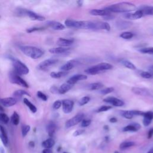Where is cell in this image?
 Listing matches in <instances>:
<instances>
[{
  "mask_svg": "<svg viewBox=\"0 0 153 153\" xmlns=\"http://www.w3.org/2000/svg\"><path fill=\"white\" fill-rule=\"evenodd\" d=\"M72 87V85H70V84H68L67 82L62 84L59 87V94H63L66 93V92H68V91H69L71 89Z\"/></svg>",
  "mask_w": 153,
  "mask_h": 153,
  "instance_id": "cell-26",
  "label": "cell"
},
{
  "mask_svg": "<svg viewBox=\"0 0 153 153\" xmlns=\"http://www.w3.org/2000/svg\"><path fill=\"white\" fill-rule=\"evenodd\" d=\"M110 13H129L136 9L134 4L128 2H121L112 4L106 7L105 8Z\"/></svg>",
  "mask_w": 153,
  "mask_h": 153,
  "instance_id": "cell-1",
  "label": "cell"
},
{
  "mask_svg": "<svg viewBox=\"0 0 153 153\" xmlns=\"http://www.w3.org/2000/svg\"><path fill=\"white\" fill-rule=\"evenodd\" d=\"M90 100V97L89 96H84L81 98L78 102V104L79 106H84L87 104Z\"/></svg>",
  "mask_w": 153,
  "mask_h": 153,
  "instance_id": "cell-41",
  "label": "cell"
},
{
  "mask_svg": "<svg viewBox=\"0 0 153 153\" xmlns=\"http://www.w3.org/2000/svg\"><path fill=\"white\" fill-rule=\"evenodd\" d=\"M120 36L124 39H128L133 38V33L130 32H124L120 35Z\"/></svg>",
  "mask_w": 153,
  "mask_h": 153,
  "instance_id": "cell-40",
  "label": "cell"
},
{
  "mask_svg": "<svg viewBox=\"0 0 153 153\" xmlns=\"http://www.w3.org/2000/svg\"><path fill=\"white\" fill-rule=\"evenodd\" d=\"M140 127L141 126L139 123H134L125 126L123 128V131H137L140 128Z\"/></svg>",
  "mask_w": 153,
  "mask_h": 153,
  "instance_id": "cell-23",
  "label": "cell"
},
{
  "mask_svg": "<svg viewBox=\"0 0 153 153\" xmlns=\"http://www.w3.org/2000/svg\"><path fill=\"white\" fill-rule=\"evenodd\" d=\"M134 145H135V143L133 141H124L120 143V149L121 150H124L128 148L133 146Z\"/></svg>",
  "mask_w": 153,
  "mask_h": 153,
  "instance_id": "cell-35",
  "label": "cell"
},
{
  "mask_svg": "<svg viewBox=\"0 0 153 153\" xmlns=\"http://www.w3.org/2000/svg\"><path fill=\"white\" fill-rule=\"evenodd\" d=\"M132 112H133V114L134 115H134L143 116L145 112L140 111H139V110H132Z\"/></svg>",
  "mask_w": 153,
  "mask_h": 153,
  "instance_id": "cell-51",
  "label": "cell"
},
{
  "mask_svg": "<svg viewBox=\"0 0 153 153\" xmlns=\"http://www.w3.org/2000/svg\"><path fill=\"white\" fill-rule=\"evenodd\" d=\"M143 16H153V6H144L140 8Z\"/></svg>",
  "mask_w": 153,
  "mask_h": 153,
  "instance_id": "cell-25",
  "label": "cell"
},
{
  "mask_svg": "<svg viewBox=\"0 0 153 153\" xmlns=\"http://www.w3.org/2000/svg\"><path fill=\"white\" fill-rule=\"evenodd\" d=\"M150 69L153 71V65H151V66H150Z\"/></svg>",
  "mask_w": 153,
  "mask_h": 153,
  "instance_id": "cell-62",
  "label": "cell"
},
{
  "mask_svg": "<svg viewBox=\"0 0 153 153\" xmlns=\"http://www.w3.org/2000/svg\"><path fill=\"white\" fill-rule=\"evenodd\" d=\"M87 79V75H82V74H76L75 75L72 76L67 80V83L70 85H74V84L76 83L79 81L81 80H85Z\"/></svg>",
  "mask_w": 153,
  "mask_h": 153,
  "instance_id": "cell-13",
  "label": "cell"
},
{
  "mask_svg": "<svg viewBox=\"0 0 153 153\" xmlns=\"http://www.w3.org/2000/svg\"><path fill=\"white\" fill-rule=\"evenodd\" d=\"M11 121L14 126H17L19 124L20 122V117L18 113L16 111H14L11 117Z\"/></svg>",
  "mask_w": 153,
  "mask_h": 153,
  "instance_id": "cell-34",
  "label": "cell"
},
{
  "mask_svg": "<svg viewBox=\"0 0 153 153\" xmlns=\"http://www.w3.org/2000/svg\"><path fill=\"white\" fill-rule=\"evenodd\" d=\"M103 128L105 130H109V127L108 126H105L103 127Z\"/></svg>",
  "mask_w": 153,
  "mask_h": 153,
  "instance_id": "cell-59",
  "label": "cell"
},
{
  "mask_svg": "<svg viewBox=\"0 0 153 153\" xmlns=\"http://www.w3.org/2000/svg\"><path fill=\"white\" fill-rule=\"evenodd\" d=\"M117 27L119 29H126L132 25V23L127 21H118L116 23Z\"/></svg>",
  "mask_w": 153,
  "mask_h": 153,
  "instance_id": "cell-27",
  "label": "cell"
},
{
  "mask_svg": "<svg viewBox=\"0 0 153 153\" xmlns=\"http://www.w3.org/2000/svg\"><path fill=\"white\" fill-rule=\"evenodd\" d=\"M143 124L145 126H148L152 119H153V112L152 111H147L144 112L143 115Z\"/></svg>",
  "mask_w": 153,
  "mask_h": 153,
  "instance_id": "cell-20",
  "label": "cell"
},
{
  "mask_svg": "<svg viewBox=\"0 0 153 153\" xmlns=\"http://www.w3.org/2000/svg\"><path fill=\"white\" fill-rule=\"evenodd\" d=\"M146 153H153V146L151 148H150Z\"/></svg>",
  "mask_w": 153,
  "mask_h": 153,
  "instance_id": "cell-57",
  "label": "cell"
},
{
  "mask_svg": "<svg viewBox=\"0 0 153 153\" xmlns=\"http://www.w3.org/2000/svg\"><path fill=\"white\" fill-rule=\"evenodd\" d=\"M113 66L108 63H100L96 65L86 69L84 72L88 75H96L102 71L112 69Z\"/></svg>",
  "mask_w": 153,
  "mask_h": 153,
  "instance_id": "cell-4",
  "label": "cell"
},
{
  "mask_svg": "<svg viewBox=\"0 0 153 153\" xmlns=\"http://www.w3.org/2000/svg\"><path fill=\"white\" fill-rule=\"evenodd\" d=\"M61 106H62V101H60L59 100H57L53 103V108L54 110H57V109H59Z\"/></svg>",
  "mask_w": 153,
  "mask_h": 153,
  "instance_id": "cell-48",
  "label": "cell"
},
{
  "mask_svg": "<svg viewBox=\"0 0 153 153\" xmlns=\"http://www.w3.org/2000/svg\"><path fill=\"white\" fill-rule=\"evenodd\" d=\"M117 121V119L115 117H112L109 119V122L112 123H115Z\"/></svg>",
  "mask_w": 153,
  "mask_h": 153,
  "instance_id": "cell-55",
  "label": "cell"
},
{
  "mask_svg": "<svg viewBox=\"0 0 153 153\" xmlns=\"http://www.w3.org/2000/svg\"><path fill=\"white\" fill-rule=\"evenodd\" d=\"M0 139L4 146H7L8 144V139L7 134L4 127L0 124Z\"/></svg>",
  "mask_w": 153,
  "mask_h": 153,
  "instance_id": "cell-22",
  "label": "cell"
},
{
  "mask_svg": "<svg viewBox=\"0 0 153 153\" xmlns=\"http://www.w3.org/2000/svg\"><path fill=\"white\" fill-rule=\"evenodd\" d=\"M17 103V99L14 97H8L0 99V103L5 107H11Z\"/></svg>",
  "mask_w": 153,
  "mask_h": 153,
  "instance_id": "cell-10",
  "label": "cell"
},
{
  "mask_svg": "<svg viewBox=\"0 0 153 153\" xmlns=\"http://www.w3.org/2000/svg\"><path fill=\"white\" fill-rule=\"evenodd\" d=\"M0 152H1V153H4V149H3V148H0Z\"/></svg>",
  "mask_w": 153,
  "mask_h": 153,
  "instance_id": "cell-61",
  "label": "cell"
},
{
  "mask_svg": "<svg viewBox=\"0 0 153 153\" xmlns=\"http://www.w3.org/2000/svg\"><path fill=\"white\" fill-rule=\"evenodd\" d=\"M131 91L137 95L139 96H151V93L149 91L145 88H140V87H134L131 88Z\"/></svg>",
  "mask_w": 153,
  "mask_h": 153,
  "instance_id": "cell-15",
  "label": "cell"
},
{
  "mask_svg": "<svg viewBox=\"0 0 153 153\" xmlns=\"http://www.w3.org/2000/svg\"><path fill=\"white\" fill-rule=\"evenodd\" d=\"M103 102L118 107L123 106L124 105V102L122 100L115 97H107L103 99Z\"/></svg>",
  "mask_w": 153,
  "mask_h": 153,
  "instance_id": "cell-11",
  "label": "cell"
},
{
  "mask_svg": "<svg viewBox=\"0 0 153 153\" xmlns=\"http://www.w3.org/2000/svg\"><path fill=\"white\" fill-rule=\"evenodd\" d=\"M63 153H68V152H64Z\"/></svg>",
  "mask_w": 153,
  "mask_h": 153,
  "instance_id": "cell-64",
  "label": "cell"
},
{
  "mask_svg": "<svg viewBox=\"0 0 153 153\" xmlns=\"http://www.w3.org/2000/svg\"><path fill=\"white\" fill-rule=\"evenodd\" d=\"M0 111H1V112L4 111V108L1 105H0Z\"/></svg>",
  "mask_w": 153,
  "mask_h": 153,
  "instance_id": "cell-60",
  "label": "cell"
},
{
  "mask_svg": "<svg viewBox=\"0 0 153 153\" xmlns=\"http://www.w3.org/2000/svg\"><path fill=\"white\" fill-rule=\"evenodd\" d=\"M65 25L68 27L85 29L86 21H76L71 19H66L65 22Z\"/></svg>",
  "mask_w": 153,
  "mask_h": 153,
  "instance_id": "cell-8",
  "label": "cell"
},
{
  "mask_svg": "<svg viewBox=\"0 0 153 153\" xmlns=\"http://www.w3.org/2000/svg\"><path fill=\"white\" fill-rule=\"evenodd\" d=\"M114 90V88L113 87H108L106 88H104L103 90H101L100 91V93L102 94H108L109 93H111L112 92H113Z\"/></svg>",
  "mask_w": 153,
  "mask_h": 153,
  "instance_id": "cell-45",
  "label": "cell"
},
{
  "mask_svg": "<svg viewBox=\"0 0 153 153\" xmlns=\"http://www.w3.org/2000/svg\"><path fill=\"white\" fill-rule=\"evenodd\" d=\"M124 16L125 18H127L128 19H131V20H136L143 17V14L140 9L134 11L133 13H126L124 15Z\"/></svg>",
  "mask_w": 153,
  "mask_h": 153,
  "instance_id": "cell-14",
  "label": "cell"
},
{
  "mask_svg": "<svg viewBox=\"0 0 153 153\" xmlns=\"http://www.w3.org/2000/svg\"><path fill=\"white\" fill-rule=\"evenodd\" d=\"M47 25L56 30H62L65 29V26L64 25L56 21H48Z\"/></svg>",
  "mask_w": 153,
  "mask_h": 153,
  "instance_id": "cell-17",
  "label": "cell"
},
{
  "mask_svg": "<svg viewBox=\"0 0 153 153\" xmlns=\"http://www.w3.org/2000/svg\"><path fill=\"white\" fill-rule=\"evenodd\" d=\"M68 74V72L65 71H59V72H52L50 73V76L53 78L58 79Z\"/></svg>",
  "mask_w": 153,
  "mask_h": 153,
  "instance_id": "cell-32",
  "label": "cell"
},
{
  "mask_svg": "<svg viewBox=\"0 0 153 153\" xmlns=\"http://www.w3.org/2000/svg\"><path fill=\"white\" fill-rule=\"evenodd\" d=\"M120 114L121 116H123V117L127 119H131L134 117V115L133 114V112H132V110L121 111H120Z\"/></svg>",
  "mask_w": 153,
  "mask_h": 153,
  "instance_id": "cell-36",
  "label": "cell"
},
{
  "mask_svg": "<svg viewBox=\"0 0 153 153\" xmlns=\"http://www.w3.org/2000/svg\"><path fill=\"white\" fill-rule=\"evenodd\" d=\"M9 79H10V81L13 84H14L25 88H29V85L26 82V81L24 79H23L20 76V75L17 74L14 71H11L10 73Z\"/></svg>",
  "mask_w": 153,
  "mask_h": 153,
  "instance_id": "cell-6",
  "label": "cell"
},
{
  "mask_svg": "<svg viewBox=\"0 0 153 153\" xmlns=\"http://www.w3.org/2000/svg\"><path fill=\"white\" fill-rule=\"evenodd\" d=\"M121 64H122L124 66H125L126 68H128V69H131V70H135V69H136L135 65H134L133 63H132L131 62H130L129 60H125V59L122 60L121 61Z\"/></svg>",
  "mask_w": 153,
  "mask_h": 153,
  "instance_id": "cell-33",
  "label": "cell"
},
{
  "mask_svg": "<svg viewBox=\"0 0 153 153\" xmlns=\"http://www.w3.org/2000/svg\"><path fill=\"white\" fill-rule=\"evenodd\" d=\"M30 130V126L29 125H24L22 127V134L23 137L26 136Z\"/></svg>",
  "mask_w": 153,
  "mask_h": 153,
  "instance_id": "cell-42",
  "label": "cell"
},
{
  "mask_svg": "<svg viewBox=\"0 0 153 153\" xmlns=\"http://www.w3.org/2000/svg\"><path fill=\"white\" fill-rule=\"evenodd\" d=\"M19 49L24 54L33 59H39L44 54L42 49L35 46L20 45L19 46Z\"/></svg>",
  "mask_w": 153,
  "mask_h": 153,
  "instance_id": "cell-2",
  "label": "cell"
},
{
  "mask_svg": "<svg viewBox=\"0 0 153 153\" xmlns=\"http://www.w3.org/2000/svg\"><path fill=\"white\" fill-rule=\"evenodd\" d=\"M54 144H55L54 140L53 138L50 137L42 142V146L46 149H50L54 145Z\"/></svg>",
  "mask_w": 153,
  "mask_h": 153,
  "instance_id": "cell-29",
  "label": "cell"
},
{
  "mask_svg": "<svg viewBox=\"0 0 153 153\" xmlns=\"http://www.w3.org/2000/svg\"><path fill=\"white\" fill-rule=\"evenodd\" d=\"M104 86V85L100 82H93V83H90L89 84L87 88V89L90 90H100L102 88H103Z\"/></svg>",
  "mask_w": 153,
  "mask_h": 153,
  "instance_id": "cell-28",
  "label": "cell"
},
{
  "mask_svg": "<svg viewBox=\"0 0 153 153\" xmlns=\"http://www.w3.org/2000/svg\"><path fill=\"white\" fill-rule=\"evenodd\" d=\"M62 110L64 113L69 114L72 112L74 107V102L71 100L65 99L62 101Z\"/></svg>",
  "mask_w": 153,
  "mask_h": 153,
  "instance_id": "cell-12",
  "label": "cell"
},
{
  "mask_svg": "<svg viewBox=\"0 0 153 153\" xmlns=\"http://www.w3.org/2000/svg\"><path fill=\"white\" fill-rule=\"evenodd\" d=\"M114 153H119V152H118V151H115Z\"/></svg>",
  "mask_w": 153,
  "mask_h": 153,
  "instance_id": "cell-63",
  "label": "cell"
},
{
  "mask_svg": "<svg viewBox=\"0 0 153 153\" xmlns=\"http://www.w3.org/2000/svg\"><path fill=\"white\" fill-rule=\"evenodd\" d=\"M77 4H78V5L81 6V5H82V1H77Z\"/></svg>",
  "mask_w": 153,
  "mask_h": 153,
  "instance_id": "cell-58",
  "label": "cell"
},
{
  "mask_svg": "<svg viewBox=\"0 0 153 153\" xmlns=\"http://www.w3.org/2000/svg\"><path fill=\"white\" fill-rule=\"evenodd\" d=\"M140 76L146 79L152 78L153 77V71L148 72V71H142L140 72Z\"/></svg>",
  "mask_w": 153,
  "mask_h": 153,
  "instance_id": "cell-39",
  "label": "cell"
},
{
  "mask_svg": "<svg viewBox=\"0 0 153 153\" xmlns=\"http://www.w3.org/2000/svg\"><path fill=\"white\" fill-rule=\"evenodd\" d=\"M74 42V39L72 38L66 39L63 38H59L57 41V44L62 47H68L72 45Z\"/></svg>",
  "mask_w": 153,
  "mask_h": 153,
  "instance_id": "cell-16",
  "label": "cell"
},
{
  "mask_svg": "<svg viewBox=\"0 0 153 153\" xmlns=\"http://www.w3.org/2000/svg\"><path fill=\"white\" fill-rule=\"evenodd\" d=\"M90 13L92 16H106L111 14V13L105 9H92L90 11Z\"/></svg>",
  "mask_w": 153,
  "mask_h": 153,
  "instance_id": "cell-18",
  "label": "cell"
},
{
  "mask_svg": "<svg viewBox=\"0 0 153 153\" xmlns=\"http://www.w3.org/2000/svg\"><path fill=\"white\" fill-rule=\"evenodd\" d=\"M139 51L143 54H148L153 55V47H142Z\"/></svg>",
  "mask_w": 153,
  "mask_h": 153,
  "instance_id": "cell-38",
  "label": "cell"
},
{
  "mask_svg": "<svg viewBox=\"0 0 153 153\" xmlns=\"http://www.w3.org/2000/svg\"><path fill=\"white\" fill-rule=\"evenodd\" d=\"M84 118V114L83 113L77 114L76 115L66 121V122L65 123V127L66 128H68L78 124L79 123L82 121Z\"/></svg>",
  "mask_w": 153,
  "mask_h": 153,
  "instance_id": "cell-7",
  "label": "cell"
},
{
  "mask_svg": "<svg viewBox=\"0 0 153 153\" xmlns=\"http://www.w3.org/2000/svg\"><path fill=\"white\" fill-rule=\"evenodd\" d=\"M10 121V118L8 116L2 112H0V123L3 124H7Z\"/></svg>",
  "mask_w": 153,
  "mask_h": 153,
  "instance_id": "cell-37",
  "label": "cell"
},
{
  "mask_svg": "<svg viewBox=\"0 0 153 153\" xmlns=\"http://www.w3.org/2000/svg\"><path fill=\"white\" fill-rule=\"evenodd\" d=\"M36 95L38 97H39L40 99H41L43 101H47L48 99L47 96L44 93H42L41 91H38L36 93Z\"/></svg>",
  "mask_w": 153,
  "mask_h": 153,
  "instance_id": "cell-44",
  "label": "cell"
},
{
  "mask_svg": "<svg viewBox=\"0 0 153 153\" xmlns=\"http://www.w3.org/2000/svg\"><path fill=\"white\" fill-rule=\"evenodd\" d=\"M50 91L53 94H59V88L55 85L51 86L50 88Z\"/></svg>",
  "mask_w": 153,
  "mask_h": 153,
  "instance_id": "cell-49",
  "label": "cell"
},
{
  "mask_svg": "<svg viewBox=\"0 0 153 153\" xmlns=\"http://www.w3.org/2000/svg\"><path fill=\"white\" fill-rule=\"evenodd\" d=\"M85 130L84 129H78L76 130V131H74V133H73V136H78L79 135H81L82 134H83L84 133Z\"/></svg>",
  "mask_w": 153,
  "mask_h": 153,
  "instance_id": "cell-50",
  "label": "cell"
},
{
  "mask_svg": "<svg viewBox=\"0 0 153 153\" xmlns=\"http://www.w3.org/2000/svg\"><path fill=\"white\" fill-rule=\"evenodd\" d=\"M58 62V60L56 59H48L38 64L37 68L40 71H47L51 66L56 65Z\"/></svg>",
  "mask_w": 153,
  "mask_h": 153,
  "instance_id": "cell-9",
  "label": "cell"
},
{
  "mask_svg": "<svg viewBox=\"0 0 153 153\" xmlns=\"http://www.w3.org/2000/svg\"><path fill=\"white\" fill-rule=\"evenodd\" d=\"M91 123V120L90 119H83L81 121V127H86L90 126V124Z\"/></svg>",
  "mask_w": 153,
  "mask_h": 153,
  "instance_id": "cell-47",
  "label": "cell"
},
{
  "mask_svg": "<svg viewBox=\"0 0 153 153\" xmlns=\"http://www.w3.org/2000/svg\"><path fill=\"white\" fill-rule=\"evenodd\" d=\"M112 109V106H109V105H105V106H100L97 111V112H105L107 111H109V109Z\"/></svg>",
  "mask_w": 153,
  "mask_h": 153,
  "instance_id": "cell-46",
  "label": "cell"
},
{
  "mask_svg": "<svg viewBox=\"0 0 153 153\" xmlns=\"http://www.w3.org/2000/svg\"><path fill=\"white\" fill-rule=\"evenodd\" d=\"M56 130V125L53 121H50L47 126H46V130L47 132L50 137L53 136L55 133Z\"/></svg>",
  "mask_w": 153,
  "mask_h": 153,
  "instance_id": "cell-24",
  "label": "cell"
},
{
  "mask_svg": "<svg viewBox=\"0 0 153 153\" xmlns=\"http://www.w3.org/2000/svg\"><path fill=\"white\" fill-rule=\"evenodd\" d=\"M44 28L42 27H32L27 28L26 29V32L28 33H30L36 31H39V30H44Z\"/></svg>",
  "mask_w": 153,
  "mask_h": 153,
  "instance_id": "cell-43",
  "label": "cell"
},
{
  "mask_svg": "<svg viewBox=\"0 0 153 153\" xmlns=\"http://www.w3.org/2000/svg\"><path fill=\"white\" fill-rule=\"evenodd\" d=\"M42 153H53V151L50 149H46V148H45L42 151Z\"/></svg>",
  "mask_w": 153,
  "mask_h": 153,
  "instance_id": "cell-54",
  "label": "cell"
},
{
  "mask_svg": "<svg viewBox=\"0 0 153 153\" xmlns=\"http://www.w3.org/2000/svg\"><path fill=\"white\" fill-rule=\"evenodd\" d=\"M29 145L30 146H32V147H33L34 146V145H35V143H34V142H32V141H30V142H29Z\"/></svg>",
  "mask_w": 153,
  "mask_h": 153,
  "instance_id": "cell-56",
  "label": "cell"
},
{
  "mask_svg": "<svg viewBox=\"0 0 153 153\" xmlns=\"http://www.w3.org/2000/svg\"><path fill=\"white\" fill-rule=\"evenodd\" d=\"M70 50V48L68 47H56V48H52L49 50V52L51 54H62L66 53H68Z\"/></svg>",
  "mask_w": 153,
  "mask_h": 153,
  "instance_id": "cell-21",
  "label": "cell"
},
{
  "mask_svg": "<svg viewBox=\"0 0 153 153\" xmlns=\"http://www.w3.org/2000/svg\"><path fill=\"white\" fill-rule=\"evenodd\" d=\"M19 16H25L29 17L31 20H36V21H40L42 22L45 20V17L39 15L35 12L29 10H26V9H19V12L17 13Z\"/></svg>",
  "mask_w": 153,
  "mask_h": 153,
  "instance_id": "cell-5",
  "label": "cell"
},
{
  "mask_svg": "<svg viewBox=\"0 0 153 153\" xmlns=\"http://www.w3.org/2000/svg\"><path fill=\"white\" fill-rule=\"evenodd\" d=\"M77 62L75 60H71L68 62H67L66 63H65L63 65H62L60 68V70L62 71H65L67 72L72 69H73L76 65Z\"/></svg>",
  "mask_w": 153,
  "mask_h": 153,
  "instance_id": "cell-19",
  "label": "cell"
},
{
  "mask_svg": "<svg viewBox=\"0 0 153 153\" xmlns=\"http://www.w3.org/2000/svg\"><path fill=\"white\" fill-rule=\"evenodd\" d=\"M114 16H112L111 14H109V15H108V16H104L103 17V19H105V20H111L113 19H114Z\"/></svg>",
  "mask_w": 153,
  "mask_h": 153,
  "instance_id": "cell-52",
  "label": "cell"
},
{
  "mask_svg": "<svg viewBox=\"0 0 153 153\" xmlns=\"http://www.w3.org/2000/svg\"><path fill=\"white\" fill-rule=\"evenodd\" d=\"M10 59L12 62L15 72L19 75H27L29 74V68L22 61L14 57H10Z\"/></svg>",
  "mask_w": 153,
  "mask_h": 153,
  "instance_id": "cell-3",
  "label": "cell"
},
{
  "mask_svg": "<svg viewBox=\"0 0 153 153\" xmlns=\"http://www.w3.org/2000/svg\"><path fill=\"white\" fill-rule=\"evenodd\" d=\"M14 97H15L16 99H20L23 96H30V94L25 90H17L14 91L13 94Z\"/></svg>",
  "mask_w": 153,
  "mask_h": 153,
  "instance_id": "cell-30",
  "label": "cell"
},
{
  "mask_svg": "<svg viewBox=\"0 0 153 153\" xmlns=\"http://www.w3.org/2000/svg\"><path fill=\"white\" fill-rule=\"evenodd\" d=\"M153 136V128H151L148 133V138L151 139Z\"/></svg>",
  "mask_w": 153,
  "mask_h": 153,
  "instance_id": "cell-53",
  "label": "cell"
},
{
  "mask_svg": "<svg viewBox=\"0 0 153 153\" xmlns=\"http://www.w3.org/2000/svg\"><path fill=\"white\" fill-rule=\"evenodd\" d=\"M23 102L27 106V107L29 108V109L32 113H35L37 111L36 107L31 102H30L27 98L23 99Z\"/></svg>",
  "mask_w": 153,
  "mask_h": 153,
  "instance_id": "cell-31",
  "label": "cell"
}]
</instances>
